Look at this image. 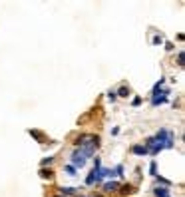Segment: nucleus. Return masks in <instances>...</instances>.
Returning a JSON list of instances; mask_svg holds the SVG:
<instances>
[{
  "label": "nucleus",
  "instance_id": "nucleus-3",
  "mask_svg": "<svg viewBox=\"0 0 185 197\" xmlns=\"http://www.w3.org/2000/svg\"><path fill=\"white\" fill-rule=\"evenodd\" d=\"M117 189H120V183H117V181L104 183V191H106V193H112V191H117Z\"/></svg>",
  "mask_w": 185,
  "mask_h": 197
},
{
  "label": "nucleus",
  "instance_id": "nucleus-17",
  "mask_svg": "<svg viewBox=\"0 0 185 197\" xmlns=\"http://www.w3.org/2000/svg\"><path fill=\"white\" fill-rule=\"evenodd\" d=\"M159 179V183H163V185H169V181H167V179H163V177H157Z\"/></svg>",
  "mask_w": 185,
  "mask_h": 197
},
{
  "label": "nucleus",
  "instance_id": "nucleus-6",
  "mask_svg": "<svg viewBox=\"0 0 185 197\" xmlns=\"http://www.w3.org/2000/svg\"><path fill=\"white\" fill-rule=\"evenodd\" d=\"M132 152L136 153V156H145V153H148V149H145V145H133Z\"/></svg>",
  "mask_w": 185,
  "mask_h": 197
},
{
  "label": "nucleus",
  "instance_id": "nucleus-13",
  "mask_svg": "<svg viewBox=\"0 0 185 197\" xmlns=\"http://www.w3.org/2000/svg\"><path fill=\"white\" fill-rule=\"evenodd\" d=\"M177 64H179V66H183V52H179V56H177Z\"/></svg>",
  "mask_w": 185,
  "mask_h": 197
},
{
  "label": "nucleus",
  "instance_id": "nucleus-12",
  "mask_svg": "<svg viewBox=\"0 0 185 197\" xmlns=\"http://www.w3.org/2000/svg\"><path fill=\"white\" fill-rule=\"evenodd\" d=\"M108 98H110V100H112V102H113V100H116V98H117V96H116V92H112V90H110V92H108Z\"/></svg>",
  "mask_w": 185,
  "mask_h": 197
},
{
  "label": "nucleus",
  "instance_id": "nucleus-1",
  "mask_svg": "<svg viewBox=\"0 0 185 197\" xmlns=\"http://www.w3.org/2000/svg\"><path fill=\"white\" fill-rule=\"evenodd\" d=\"M74 144L80 145V149H84L88 156H92V153L98 149V145H100V137L98 136H80Z\"/></svg>",
  "mask_w": 185,
  "mask_h": 197
},
{
  "label": "nucleus",
  "instance_id": "nucleus-2",
  "mask_svg": "<svg viewBox=\"0 0 185 197\" xmlns=\"http://www.w3.org/2000/svg\"><path fill=\"white\" fill-rule=\"evenodd\" d=\"M88 157H90V156H88L84 149H76V152L72 153V163H74L72 167H84L86 161H88Z\"/></svg>",
  "mask_w": 185,
  "mask_h": 197
},
{
  "label": "nucleus",
  "instance_id": "nucleus-10",
  "mask_svg": "<svg viewBox=\"0 0 185 197\" xmlns=\"http://www.w3.org/2000/svg\"><path fill=\"white\" fill-rule=\"evenodd\" d=\"M30 136H32V137H36L38 141H42V140H44V133H42V132H38V129H30Z\"/></svg>",
  "mask_w": 185,
  "mask_h": 197
},
{
  "label": "nucleus",
  "instance_id": "nucleus-9",
  "mask_svg": "<svg viewBox=\"0 0 185 197\" xmlns=\"http://www.w3.org/2000/svg\"><path fill=\"white\" fill-rule=\"evenodd\" d=\"M60 193L62 195H76V189L74 187H60Z\"/></svg>",
  "mask_w": 185,
  "mask_h": 197
},
{
  "label": "nucleus",
  "instance_id": "nucleus-14",
  "mask_svg": "<svg viewBox=\"0 0 185 197\" xmlns=\"http://www.w3.org/2000/svg\"><path fill=\"white\" fill-rule=\"evenodd\" d=\"M149 171H151V173L155 175V171H157V167H155V161H153V163H151V165H149Z\"/></svg>",
  "mask_w": 185,
  "mask_h": 197
},
{
  "label": "nucleus",
  "instance_id": "nucleus-16",
  "mask_svg": "<svg viewBox=\"0 0 185 197\" xmlns=\"http://www.w3.org/2000/svg\"><path fill=\"white\" fill-rule=\"evenodd\" d=\"M132 104H133V106H140V104H141V98H133Z\"/></svg>",
  "mask_w": 185,
  "mask_h": 197
},
{
  "label": "nucleus",
  "instance_id": "nucleus-7",
  "mask_svg": "<svg viewBox=\"0 0 185 197\" xmlns=\"http://www.w3.org/2000/svg\"><path fill=\"white\" fill-rule=\"evenodd\" d=\"M116 96H120V98H128V96H129V88L128 86H121L120 92H116Z\"/></svg>",
  "mask_w": 185,
  "mask_h": 197
},
{
  "label": "nucleus",
  "instance_id": "nucleus-4",
  "mask_svg": "<svg viewBox=\"0 0 185 197\" xmlns=\"http://www.w3.org/2000/svg\"><path fill=\"white\" fill-rule=\"evenodd\" d=\"M133 191H136V189H133V185H129V183H125V185L120 187V193L121 195H132Z\"/></svg>",
  "mask_w": 185,
  "mask_h": 197
},
{
  "label": "nucleus",
  "instance_id": "nucleus-5",
  "mask_svg": "<svg viewBox=\"0 0 185 197\" xmlns=\"http://www.w3.org/2000/svg\"><path fill=\"white\" fill-rule=\"evenodd\" d=\"M40 177H42V179H52V177H54V171L42 167V169H40Z\"/></svg>",
  "mask_w": 185,
  "mask_h": 197
},
{
  "label": "nucleus",
  "instance_id": "nucleus-8",
  "mask_svg": "<svg viewBox=\"0 0 185 197\" xmlns=\"http://www.w3.org/2000/svg\"><path fill=\"white\" fill-rule=\"evenodd\" d=\"M155 195H157V197H169V189H165V187H157V189H155Z\"/></svg>",
  "mask_w": 185,
  "mask_h": 197
},
{
  "label": "nucleus",
  "instance_id": "nucleus-15",
  "mask_svg": "<svg viewBox=\"0 0 185 197\" xmlns=\"http://www.w3.org/2000/svg\"><path fill=\"white\" fill-rule=\"evenodd\" d=\"M66 171H68V173H70V175H74V171H76V167H72V165H68V167H66Z\"/></svg>",
  "mask_w": 185,
  "mask_h": 197
},
{
  "label": "nucleus",
  "instance_id": "nucleus-11",
  "mask_svg": "<svg viewBox=\"0 0 185 197\" xmlns=\"http://www.w3.org/2000/svg\"><path fill=\"white\" fill-rule=\"evenodd\" d=\"M54 161V157H46V159H42V167H46L48 163H52Z\"/></svg>",
  "mask_w": 185,
  "mask_h": 197
}]
</instances>
